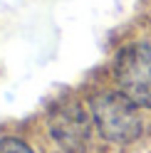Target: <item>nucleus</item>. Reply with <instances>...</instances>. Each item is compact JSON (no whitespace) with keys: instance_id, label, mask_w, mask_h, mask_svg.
<instances>
[{"instance_id":"nucleus-1","label":"nucleus","mask_w":151,"mask_h":153,"mask_svg":"<svg viewBox=\"0 0 151 153\" xmlns=\"http://www.w3.org/2000/svg\"><path fill=\"white\" fill-rule=\"evenodd\" d=\"M141 106H136L126 94L121 91H109V94H99L92 99V119L94 126L102 133V138L117 146L131 143L141 136L144 131V121H141Z\"/></svg>"},{"instance_id":"nucleus-2","label":"nucleus","mask_w":151,"mask_h":153,"mask_svg":"<svg viewBox=\"0 0 151 153\" xmlns=\"http://www.w3.org/2000/svg\"><path fill=\"white\" fill-rule=\"evenodd\" d=\"M114 76L119 91L141 109H151V45L134 42L117 54Z\"/></svg>"},{"instance_id":"nucleus-3","label":"nucleus","mask_w":151,"mask_h":153,"mask_svg":"<svg viewBox=\"0 0 151 153\" xmlns=\"http://www.w3.org/2000/svg\"><path fill=\"white\" fill-rule=\"evenodd\" d=\"M94 126L92 111H87L79 101H62L50 109L47 128L52 141L62 148V153H84L89 146V133Z\"/></svg>"},{"instance_id":"nucleus-4","label":"nucleus","mask_w":151,"mask_h":153,"mask_svg":"<svg viewBox=\"0 0 151 153\" xmlns=\"http://www.w3.org/2000/svg\"><path fill=\"white\" fill-rule=\"evenodd\" d=\"M0 153H32V148L20 138H0Z\"/></svg>"}]
</instances>
